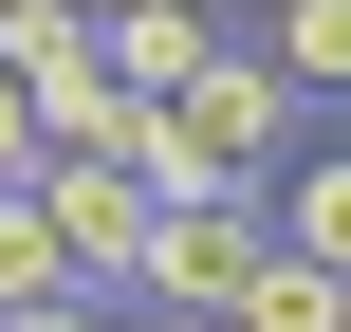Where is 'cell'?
<instances>
[{
    "label": "cell",
    "mask_w": 351,
    "mask_h": 332,
    "mask_svg": "<svg viewBox=\"0 0 351 332\" xmlns=\"http://www.w3.org/2000/svg\"><path fill=\"white\" fill-rule=\"evenodd\" d=\"M278 240H259V203H148V259H130V314H241V277H259Z\"/></svg>",
    "instance_id": "6da1fadb"
},
{
    "label": "cell",
    "mask_w": 351,
    "mask_h": 332,
    "mask_svg": "<svg viewBox=\"0 0 351 332\" xmlns=\"http://www.w3.org/2000/svg\"><path fill=\"white\" fill-rule=\"evenodd\" d=\"M241 18L222 0H130V18H93V55H111V92H185L204 55H222Z\"/></svg>",
    "instance_id": "7a4b0ae2"
},
{
    "label": "cell",
    "mask_w": 351,
    "mask_h": 332,
    "mask_svg": "<svg viewBox=\"0 0 351 332\" xmlns=\"http://www.w3.org/2000/svg\"><path fill=\"white\" fill-rule=\"evenodd\" d=\"M259 240H278V259H315V277L351 296V148H296V166L259 185Z\"/></svg>",
    "instance_id": "3957f363"
},
{
    "label": "cell",
    "mask_w": 351,
    "mask_h": 332,
    "mask_svg": "<svg viewBox=\"0 0 351 332\" xmlns=\"http://www.w3.org/2000/svg\"><path fill=\"white\" fill-rule=\"evenodd\" d=\"M241 37L278 55V92H296V111H351V0H259Z\"/></svg>",
    "instance_id": "277c9868"
},
{
    "label": "cell",
    "mask_w": 351,
    "mask_h": 332,
    "mask_svg": "<svg viewBox=\"0 0 351 332\" xmlns=\"http://www.w3.org/2000/svg\"><path fill=\"white\" fill-rule=\"evenodd\" d=\"M37 296H74V259H56L37 185H0V314H37Z\"/></svg>",
    "instance_id": "5b68a950"
},
{
    "label": "cell",
    "mask_w": 351,
    "mask_h": 332,
    "mask_svg": "<svg viewBox=\"0 0 351 332\" xmlns=\"http://www.w3.org/2000/svg\"><path fill=\"white\" fill-rule=\"evenodd\" d=\"M222 332H333V277H315V259H259V277H241V314Z\"/></svg>",
    "instance_id": "8992f818"
},
{
    "label": "cell",
    "mask_w": 351,
    "mask_h": 332,
    "mask_svg": "<svg viewBox=\"0 0 351 332\" xmlns=\"http://www.w3.org/2000/svg\"><path fill=\"white\" fill-rule=\"evenodd\" d=\"M0 332H111V296H37V314H0Z\"/></svg>",
    "instance_id": "52a82bcc"
},
{
    "label": "cell",
    "mask_w": 351,
    "mask_h": 332,
    "mask_svg": "<svg viewBox=\"0 0 351 332\" xmlns=\"http://www.w3.org/2000/svg\"><path fill=\"white\" fill-rule=\"evenodd\" d=\"M19 166H37V111H19V74H0V185H19Z\"/></svg>",
    "instance_id": "ba28073f"
},
{
    "label": "cell",
    "mask_w": 351,
    "mask_h": 332,
    "mask_svg": "<svg viewBox=\"0 0 351 332\" xmlns=\"http://www.w3.org/2000/svg\"><path fill=\"white\" fill-rule=\"evenodd\" d=\"M111 332H222V314H130V296H111Z\"/></svg>",
    "instance_id": "9c48e42d"
},
{
    "label": "cell",
    "mask_w": 351,
    "mask_h": 332,
    "mask_svg": "<svg viewBox=\"0 0 351 332\" xmlns=\"http://www.w3.org/2000/svg\"><path fill=\"white\" fill-rule=\"evenodd\" d=\"M56 18H130V0H56Z\"/></svg>",
    "instance_id": "30bf717a"
},
{
    "label": "cell",
    "mask_w": 351,
    "mask_h": 332,
    "mask_svg": "<svg viewBox=\"0 0 351 332\" xmlns=\"http://www.w3.org/2000/svg\"><path fill=\"white\" fill-rule=\"evenodd\" d=\"M0 18H19V0H0Z\"/></svg>",
    "instance_id": "8fae6325"
}]
</instances>
